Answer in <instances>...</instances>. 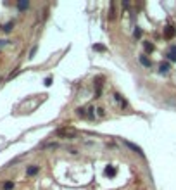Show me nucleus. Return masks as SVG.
I'll return each instance as SVG.
<instances>
[{
  "mask_svg": "<svg viewBox=\"0 0 176 190\" xmlns=\"http://www.w3.org/2000/svg\"><path fill=\"white\" fill-rule=\"evenodd\" d=\"M57 137L73 138V137H76V132L73 130V128H60V130H57Z\"/></svg>",
  "mask_w": 176,
  "mask_h": 190,
  "instance_id": "obj_1",
  "label": "nucleus"
},
{
  "mask_svg": "<svg viewBox=\"0 0 176 190\" xmlns=\"http://www.w3.org/2000/svg\"><path fill=\"white\" fill-rule=\"evenodd\" d=\"M164 35H166L167 38H173V37H174V28H173V26H167V28L164 30Z\"/></svg>",
  "mask_w": 176,
  "mask_h": 190,
  "instance_id": "obj_2",
  "label": "nucleus"
},
{
  "mask_svg": "<svg viewBox=\"0 0 176 190\" xmlns=\"http://www.w3.org/2000/svg\"><path fill=\"white\" fill-rule=\"evenodd\" d=\"M140 62L143 64L145 68H150V61L147 57H145V55H140Z\"/></svg>",
  "mask_w": 176,
  "mask_h": 190,
  "instance_id": "obj_3",
  "label": "nucleus"
},
{
  "mask_svg": "<svg viewBox=\"0 0 176 190\" xmlns=\"http://www.w3.org/2000/svg\"><path fill=\"white\" fill-rule=\"evenodd\" d=\"M26 173L29 174V176H31V174H36V173H38V166H29Z\"/></svg>",
  "mask_w": 176,
  "mask_h": 190,
  "instance_id": "obj_4",
  "label": "nucleus"
},
{
  "mask_svg": "<svg viewBox=\"0 0 176 190\" xmlns=\"http://www.w3.org/2000/svg\"><path fill=\"white\" fill-rule=\"evenodd\" d=\"M126 145H128L129 149H133V150H136V152H138L140 156H142V150H140V147H136V145H133V143H131V142H126Z\"/></svg>",
  "mask_w": 176,
  "mask_h": 190,
  "instance_id": "obj_5",
  "label": "nucleus"
},
{
  "mask_svg": "<svg viewBox=\"0 0 176 190\" xmlns=\"http://www.w3.org/2000/svg\"><path fill=\"white\" fill-rule=\"evenodd\" d=\"M28 5H29L28 2H19V4H17V9H19V11H24V9H28Z\"/></svg>",
  "mask_w": 176,
  "mask_h": 190,
  "instance_id": "obj_6",
  "label": "nucleus"
},
{
  "mask_svg": "<svg viewBox=\"0 0 176 190\" xmlns=\"http://www.w3.org/2000/svg\"><path fill=\"white\" fill-rule=\"evenodd\" d=\"M12 26H14V23H7V24H4V26H2V30H4V31H11Z\"/></svg>",
  "mask_w": 176,
  "mask_h": 190,
  "instance_id": "obj_7",
  "label": "nucleus"
},
{
  "mask_svg": "<svg viewBox=\"0 0 176 190\" xmlns=\"http://www.w3.org/2000/svg\"><path fill=\"white\" fill-rule=\"evenodd\" d=\"M169 59H171V61H176V47L171 48V52H169Z\"/></svg>",
  "mask_w": 176,
  "mask_h": 190,
  "instance_id": "obj_8",
  "label": "nucleus"
},
{
  "mask_svg": "<svg viewBox=\"0 0 176 190\" xmlns=\"http://www.w3.org/2000/svg\"><path fill=\"white\" fill-rule=\"evenodd\" d=\"M169 71V64H160V73H167Z\"/></svg>",
  "mask_w": 176,
  "mask_h": 190,
  "instance_id": "obj_9",
  "label": "nucleus"
},
{
  "mask_svg": "<svg viewBox=\"0 0 176 190\" xmlns=\"http://www.w3.org/2000/svg\"><path fill=\"white\" fill-rule=\"evenodd\" d=\"M105 174H111V176H114V174H116V169H114V168H107V169H105Z\"/></svg>",
  "mask_w": 176,
  "mask_h": 190,
  "instance_id": "obj_10",
  "label": "nucleus"
},
{
  "mask_svg": "<svg viewBox=\"0 0 176 190\" xmlns=\"http://www.w3.org/2000/svg\"><path fill=\"white\" fill-rule=\"evenodd\" d=\"M12 187H14V183H12V181H7V183L4 185V188H5V190H11Z\"/></svg>",
  "mask_w": 176,
  "mask_h": 190,
  "instance_id": "obj_11",
  "label": "nucleus"
},
{
  "mask_svg": "<svg viewBox=\"0 0 176 190\" xmlns=\"http://www.w3.org/2000/svg\"><path fill=\"white\" fill-rule=\"evenodd\" d=\"M145 48H147V50H152V43H149V42H145Z\"/></svg>",
  "mask_w": 176,
  "mask_h": 190,
  "instance_id": "obj_12",
  "label": "nucleus"
}]
</instances>
